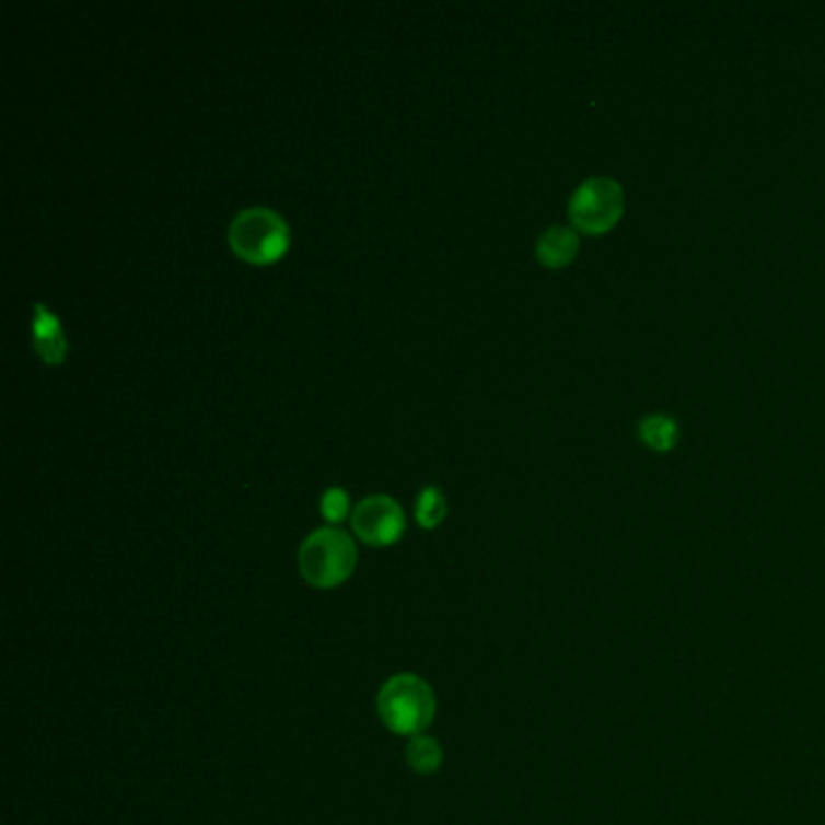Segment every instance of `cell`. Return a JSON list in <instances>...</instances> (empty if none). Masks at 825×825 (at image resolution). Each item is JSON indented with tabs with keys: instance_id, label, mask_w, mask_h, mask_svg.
I'll return each mask as SVG.
<instances>
[{
	"instance_id": "6da1fadb",
	"label": "cell",
	"mask_w": 825,
	"mask_h": 825,
	"mask_svg": "<svg viewBox=\"0 0 825 825\" xmlns=\"http://www.w3.org/2000/svg\"><path fill=\"white\" fill-rule=\"evenodd\" d=\"M375 709L387 731L397 736H419L437 717V695L421 675L397 673L377 690Z\"/></svg>"
},
{
	"instance_id": "7a4b0ae2",
	"label": "cell",
	"mask_w": 825,
	"mask_h": 825,
	"mask_svg": "<svg viewBox=\"0 0 825 825\" xmlns=\"http://www.w3.org/2000/svg\"><path fill=\"white\" fill-rule=\"evenodd\" d=\"M357 545L351 535L335 525L317 528L301 543L298 549V569L301 577L319 591L341 586L357 569Z\"/></svg>"
},
{
	"instance_id": "3957f363",
	"label": "cell",
	"mask_w": 825,
	"mask_h": 825,
	"mask_svg": "<svg viewBox=\"0 0 825 825\" xmlns=\"http://www.w3.org/2000/svg\"><path fill=\"white\" fill-rule=\"evenodd\" d=\"M228 243L243 259L265 265L283 255L289 245V225L267 206H247L228 225Z\"/></svg>"
},
{
	"instance_id": "277c9868",
	"label": "cell",
	"mask_w": 825,
	"mask_h": 825,
	"mask_svg": "<svg viewBox=\"0 0 825 825\" xmlns=\"http://www.w3.org/2000/svg\"><path fill=\"white\" fill-rule=\"evenodd\" d=\"M625 209V194L617 179L611 177H591L581 182L577 191L571 194L569 216L583 233H605L620 221Z\"/></svg>"
},
{
	"instance_id": "5b68a950",
	"label": "cell",
	"mask_w": 825,
	"mask_h": 825,
	"mask_svg": "<svg viewBox=\"0 0 825 825\" xmlns=\"http://www.w3.org/2000/svg\"><path fill=\"white\" fill-rule=\"evenodd\" d=\"M351 528L373 547L393 545L405 531L403 507L387 495L365 497L351 511Z\"/></svg>"
},
{
	"instance_id": "8992f818",
	"label": "cell",
	"mask_w": 825,
	"mask_h": 825,
	"mask_svg": "<svg viewBox=\"0 0 825 825\" xmlns=\"http://www.w3.org/2000/svg\"><path fill=\"white\" fill-rule=\"evenodd\" d=\"M34 349L47 363H59L66 357V337L59 317H56L44 303H34L32 323Z\"/></svg>"
},
{
	"instance_id": "52a82bcc",
	"label": "cell",
	"mask_w": 825,
	"mask_h": 825,
	"mask_svg": "<svg viewBox=\"0 0 825 825\" xmlns=\"http://www.w3.org/2000/svg\"><path fill=\"white\" fill-rule=\"evenodd\" d=\"M579 249V235L569 225H553L537 237V259L547 267H565L567 262L574 259Z\"/></svg>"
},
{
	"instance_id": "ba28073f",
	"label": "cell",
	"mask_w": 825,
	"mask_h": 825,
	"mask_svg": "<svg viewBox=\"0 0 825 825\" xmlns=\"http://www.w3.org/2000/svg\"><path fill=\"white\" fill-rule=\"evenodd\" d=\"M405 758L411 770L419 775H433L441 770L443 765V748L441 743L427 736V733H419V736H411L405 748Z\"/></svg>"
},
{
	"instance_id": "9c48e42d",
	"label": "cell",
	"mask_w": 825,
	"mask_h": 825,
	"mask_svg": "<svg viewBox=\"0 0 825 825\" xmlns=\"http://www.w3.org/2000/svg\"><path fill=\"white\" fill-rule=\"evenodd\" d=\"M678 421L669 415H651L639 421V439L654 451H671L678 443Z\"/></svg>"
},
{
	"instance_id": "30bf717a",
	"label": "cell",
	"mask_w": 825,
	"mask_h": 825,
	"mask_svg": "<svg viewBox=\"0 0 825 825\" xmlns=\"http://www.w3.org/2000/svg\"><path fill=\"white\" fill-rule=\"evenodd\" d=\"M415 515L421 528H437L445 515V497L439 487H421L415 501Z\"/></svg>"
},
{
	"instance_id": "8fae6325",
	"label": "cell",
	"mask_w": 825,
	"mask_h": 825,
	"mask_svg": "<svg viewBox=\"0 0 825 825\" xmlns=\"http://www.w3.org/2000/svg\"><path fill=\"white\" fill-rule=\"evenodd\" d=\"M319 511L329 523H339L349 511V495L339 487L325 489L323 499H319Z\"/></svg>"
}]
</instances>
